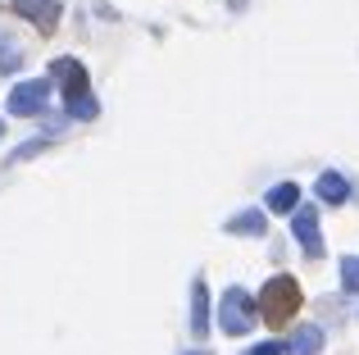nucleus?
<instances>
[{"instance_id": "f257e3e1", "label": "nucleus", "mask_w": 359, "mask_h": 355, "mask_svg": "<svg viewBox=\"0 0 359 355\" xmlns=\"http://www.w3.org/2000/svg\"><path fill=\"white\" fill-rule=\"evenodd\" d=\"M50 73H55V82H60V91H64V109H69V119H96L100 114V100L91 96V82H87V69H82L73 55H64V60H55L50 64Z\"/></svg>"}, {"instance_id": "f03ea898", "label": "nucleus", "mask_w": 359, "mask_h": 355, "mask_svg": "<svg viewBox=\"0 0 359 355\" xmlns=\"http://www.w3.org/2000/svg\"><path fill=\"white\" fill-rule=\"evenodd\" d=\"M300 310V283L291 274H278L264 283V296H259V319L273 323V328H282V323H291Z\"/></svg>"}, {"instance_id": "7ed1b4c3", "label": "nucleus", "mask_w": 359, "mask_h": 355, "mask_svg": "<svg viewBox=\"0 0 359 355\" xmlns=\"http://www.w3.org/2000/svg\"><path fill=\"white\" fill-rule=\"evenodd\" d=\"M255 301L241 292V287H228L223 292V301H219V328L228 333V337H241V333H250L255 328Z\"/></svg>"}, {"instance_id": "20e7f679", "label": "nucleus", "mask_w": 359, "mask_h": 355, "mask_svg": "<svg viewBox=\"0 0 359 355\" xmlns=\"http://www.w3.org/2000/svg\"><path fill=\"white\" fill-rule=\"evenodd\" d=\"M46 100H50V82H46V78H27V82H18V87L9 91L5 109L14 119H36L46 109Z\"/></svg>"}, {"instance_id": "39448f33", "label": "nucleus", "mask_w": 359, "mask_h": 355, "mask_svg": "<svg viewBox=\"0 0 359 355\" xmlns=\"http://www.w3.org/2000/svg\"><path fill=\"white\" fill-rule=\"evenodd\" d=\"M291 232H296L300 250H305L309 260L323 255V232H318V210H309V205H296V214H291Z\"/></svg>"}, {"instance_id": "423d86ee", "label": "nucleus", "mask_w": 359, "mask_h": 355, "mask_svg": "<svg viewBox=\"0 0 359 355\" xmlns=\"http://www.w3.org/2000/svg\"><path fill=\"white\" fill-rule=\"evenodd\" d=\"M14 5V14L32 18L36 32H55L60 27V0H9Z\"/></svg>"}, {"instance_id": "0eeeda50", "label": "nucleus", "mask_w": 359, "mask_h": 355, "mask_svg": "<svg viewBox=\"0 0 359 355\" xmlns=\"http://www.w3.org/2000/svg\"><path fill=\"white\" fill-rule=\"evenodd\" d=\"M191 333L196 337L210 333V287H205V278H196L191 287Z\"/></svg>"}, {"instance_id": "6e6552de", "label": "nucleus", "mask_w": 359, "mask_h": 355, "mask_svg": "<svg viewBox=\"0 0 359 355\" xmlns=\"http://www.w3.org/2000/svg\"><path fill=\"white\" fill-rule=\"evenodd\" d=\"M223 228L232 232V237H264V228H269V219H264V210H241L232 214Z\"/></svg>"}, {"instance_id": "1a4fd4ad", "label": "nucleus", "mask_w": 359, "mask_h": 355, "mask_svg": "<svg viewBox=\"0 0 359 355\" xmlns=\"http://www.w3.org/2000/svg\"><path fill=\"white\" fill-rule=\"evenodd\" d=\"M318 351H323V328H314V323H305L287 337V355H318Z\"/></svg>"}, {"instance_id": "9d476101", "label": "nucleus", "mask_w": 359, "mask_h": 355, "mask_svg": "<svg viewBox=\"0 0 359 355\" xmlns=\"http://www.w3.org/2000/svg\"><path fill=\"white\" fill-rule=\"evenodd\" d=\"M314 192H318V201H327V205H346L351 201V182H346L341 173H318Z\"/></svg>"}, {"instance_id": "9b49d317", "label": "nucleus", "mask_w": 359, "mask_h": 355, "mask_svg": "<svg viewBox=\"0 0 359 355\" xmlns=\"http://www.w3.org/2000/svg\"><path fill=\"white\" fill-rule=\"evenodd\" d=\"M296 205H300V187L296 182H278L269 192V210L273 214H296Z\"/></svg>"}, {"instance_id": "f8f14e48", "label": "nucleus", "mask_w": 359, "mask_h": 355, "mask_svg": "<svg viewBox=\"0 0 359 355\" xmlns=\"http://www.w3.org/2000/svg\"><path fill=\"white\" fill-rule=\"evenodd\" d=\"M18 64H23V46H18L5 27H0V73H14Z\"/></svg>"}, {"instance_id": "ddd939ff", "label": "nucleus", "mask_w": 359, "mask_h": 355, "mask_svg": "<svg viewBox=\"0 0 359 355\" xmlns=\"http://www.w3.org/2000/svg\"><path fill=\"white\" fill-rule=\"evenodd\" d=\"M55 142V137H36V142H23V146H18V151H9V169H14V164H23V160H32V155H41L46 151V146H50Z\"/></svg>"}, {"instance_id": "4468645a", "label": "nucleus", "mask_w": 359, "mask_h": 355, "mask_svg": "<svg viewBox=\"0 0 359 355\" xmlns=\"http://www.w3.org/2000/svg\"><path fill=\"white\" fill-rule=\"evenodd\" d=\"M341 287H346V292H359V255H346L341 260Z\"/></svg>"}, {"instance_id": "2eb2a0df", "label": "nucleus", "mask_w": 359, "mask_h": 355, "mask_svg": "<svg viewBox=\"0 0 359 355\" xmlns=\"http://www.w3.org/2000/svg\"><path fill=\"white\" fill-rule=\"evenodd\" d=\"M245 355H287V347H278V342H259V347H250Z\"/></svg>"}, {"instance_id": "dca6fc26", "label": "nucleus", "mask_w": 359, "mask_h": 355, "mask_svg": "<svg viewBox=\"0 0 359 355\" xmlns=\"http://www.w3.org/2000/svg\"><path fill=\"white\" fill-rule=\"evenodd\" d=\"M187 355H210V351H187Z\"/></svg>"}, {"instance_id": "f3484780", "label": "nucleus", "mask_w": 359, "mask_h": 355, "mask_svg": "<svg viewBox=\"0 0 359 355\" xmlns=\"http://www.w3.org/2000/svg\"><path fill=\"white\" fill-rule=\"evenodd\" d=\"M0 137H5V123H0Z\"/></svg>"}]
</instances>
